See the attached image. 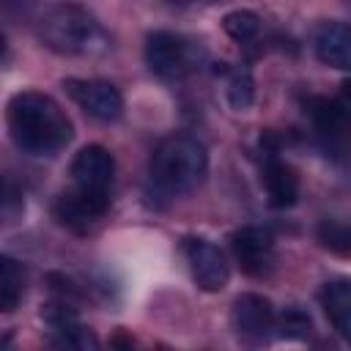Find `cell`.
<instances>
[{
  "instance_id": "1",
  "label": "cell",
  "mask_w": 351,
  "mask_h": 351,
  "mask_svg": "<svg viewBox=\"0 0 351 351\" xmlns=\"http://www.w3.org/2000/svg\"><path fill=\"white\" fill-rule=\"evenodd\" d=\"M8 132L16 148L30 156H55L71 143V121L60 104L38 90L14 93L8 101Z\"/></svg>"
},
{
  "instance_id": "2",
  "label": "cell",
  "mask_w": 351,
  "mask_h": 351,
  "mask_svg": "<svg viewBox=\"0 0 351 351\" xmlns=\"http://www.w3.org/2000/svg\"><path fill=\"white\" fill-rule=\"evenodd\" d=\"M208 170V154L197 137L170 134L151 156V186L162 197H178L200 186Z\"/></svg>"
},
{
  "instance_id": "3",
  "label": "cell",
  "mask_w": 351,
  "mask_h": 351,
  "mask_svg": "<svg viewBox=\"0 0 351 351\" xmlns=\"http://www.w3.org/2000/svg\"><path fill=\"white\" fill-rule=\"evenodd\" d=\"M41 41L60 55H99L110 47L101 25L80 5H55L38 22Z\"/></svg>"
},
{
  "instance_id": "4",
  "label": "cell",
  "mask_w": 351,
  "mask_h": 351,
  "mask_svg": "<svg viewBox=\"0 0 351 351\" xmlns=\"http://www.w3.org/2000/svg\"><path fill=\"white\" fill-rule=\"evenodd\" d=\"M200 60L203 49L178 33L156 30L145 38V63L162 80H181L192 74Z\"/></svg>"
},
{
  "instance_id": "5",
  "label": "cell",
  "mask_w": 351,
  "mask_h": 351,
  "mask_svg": "<svg viewBox=\"0 0 351 351\" xmlns=\"http://www.w3.org/2000/svg\"><path fill=\"white\" fill-rule=\"evenodd\" d=\"M230 252L244 274L266 277L274 269V236L266 228L244 225L230 233Z\"/></svg>"
},
{
  "instance_id": "6",
  "label": "cell",
  "mask_w": 351,
  "mask_h": 351,
  "mask_svg": "<svg viewBox=\"0 0 351 351\" xmlns=\"http://www.w3.org/2000/svg\"><path fill=\"white\" fill-rule=\"evenodd\" d=\"M63 90L71 96L74 104H80L90 118L96 121H118L123 112V96L121 90L107 80H63Z\"/></svg>"
},
{
  "instance_id": "7",
  "label": "cell",
  "mask_w": 351,
  "mask_h": 351,
  "mask_svg": "<svg viewBox=\"0 0 351 351\" xmlns=\"http://www.w3.org/2000/svg\"><path fill=\"white\" fill-rule=\"evenodd\" d=\"M184 255L189 261V271H192L195 282L203 291L214 293V291H222L228 285L230 263L214 241L200 239V236H189V239H184Z\"/></svg>"
},
{
  "instance_id": "8",
  "label": "cell",
  "mask_w": 351,
  "mask_h": 351,
  "mask_svg": "<svg viewBox=\"0 0 351 351\" xmlns=\"http://www.w3.org/2000/svg\"><path fill=\"white\" fill-rule=\"evenodd\" d=\"M274 321H277V313L266 296L261 293L236 296L233 310H230V324L241 340H250V343L269 340L274 335Z\"/></svg>"
},
{
  "instance_id": "9",
  "label": "cell",
  "mask_w": 351,
  "mask_h": 351,
  "mask_svg": "<svg viewBox=\"0 0 351 351\" xmlns=\"http://www.w3.org/2000/svg\"><path fill=\"white\" fill-rule=\"evenodd\" d=\"M110 208V195H96L85 189H69L55 200V219L77 233H88Z\"/></svg>"
},
{
  "instance_id": "10",
  "label": "cell",
  "mask_w": 351,
  "mask_h": 351,
  "mask_svg": "<svg viewBox=\"0 0 351 351\" xmlns=\"http://www.w3.org/2000/svg\"><path fill=\"white\" fill-rule=\"evenodd\" d=\"M115 178V159L104 145H85L71 162V181L77 189L110 195Z\"/></svg>"
},
{
  "instance_id": "11",
  "label": "cell",
  "mask_w": 351,
  "mask_h": 351,
  "mask_svg": "<svg viewBox=\"0 0 351 351\" xmlns=\"http://www.w3.org/2000/svg\"><path fill=\"white\" fill-rule=\"evenodd\" d=\"M313 49L324 66L351 71V22H321L313 36Z\"/></svg>"
},
{
  "instance_id": "12",
  "label": "cell",
  "mask_w": 351,
  "mask_h": 351,
  "mask_svg": "<svg viewBox=\"0 0 351 351\" xmlns=\"http://www.w3.org/2000/svg\"><path fill=\"white\" fill-rule=\"evenodd\" d=\"M307 115L324 140L343 143L351 137V107L343 99L313 96L307 99Z\"/></svg>"
},
{
  "instance_id": "13",
  "label": "cell",
  "mask_w": 351,
  "mask_h": 351,
  "mask_svg": "<svg viewBox=\"0 0 351 351\" xmlns=\"http://www.w3.org/2000/svg\"><path fill=\"white\" fill-rule=\"evenodd\" d=\"M263 184H266V195H269V206L271 208H291L299 200V178L296 170L277 159L274 151L266 154L263 162Z\"/></svg>"
},
{
  "instance_id": "14",
  "label": "cell",
  "mask_w": 351,
  "mask_h": 351,
  "mask_svg": "<svg viewBox=\"0 0 351 351\" xmlns=\"http://www.w3.org/2000/svg\"><path fill=\"white\" fill-rule=\"evenodd\" d=\"M321 307L332 329L351 343V280H332L321 288Z\"/></svg>"
},
{
  "instance_id": "15",
  "label": "cell",
  "mask_w": 351,
  "mask_h": 351,
  "mask_svg": "<svg viewBox=\"0 0 351 351\" xmlns=\"http://www.w3.org/2000/svg\"><path fill=\"white\" fill-rule=\"evenodd\" d=\"M25 293V266L11 255L0 258V310L14 313Z\"/></svg>"
},
{
  "instance_id": "16",
  "label": "cell",
  "mask_w": 351,
  "mask_h": 351,
  "mask_svg": "<svg viewBox=\"0 0 351 351\" xmlns=\"http://www.w3.org/2000/svg\"><path fill=\"white\" fill-rule=\"evenodd\" d=\"M225 74H228L225 99H228L230 110H236V112L250 110L252 101H255V80H252V71L247 66H233Z\"/></svg>"
},
{
  "instance_id": "17",
  "label": "cell",
  "mask_w": 351,
  "mask_h": 351,
  "mask_svg": "<svg viewBox=\"0 0 351 351\" xmlns=\"http://www.w3.org/2000/svg\"><path fill=\"white\" fill-rule=\"evenodd\" d=\"M49 343L55 348H99L96 335L85 324H80V318L52 324L49 326Z\"/></svg>"
},
{
  "instance_id": "18",
  "label": "cell",
  "mask_w": 351,
  "mask_h": 351,
  "mask_svg": "<svg viewBox=\"0 0 351 351\" xmlns=\"http://www.w3.org/2000/svg\"><path fill=\"white\" fill-rule=\"evenodd\" d=\"M222 27H225V33H228L233 41H239V44H247V41H252V38L258 36V30H261V16H258L255 11H247V8H236V11L225 14V19H222Z\"/></svg>"
},
{
  "instance_id": "19",
  "label": "cell",
  "mask_w": 351,
  "mask_h": 351,
  "mask_svg": "<svg viewBox=\"0 0 351 351\" xmlns=\"http://www.w3.org/2000/svg\"><path fill=\"white\" fill-rule=\"evenodd\" d=\"M310 329H313V321L302 307H285L274 321V335L285 340H307Z\"/></svg>"
},
{
  "instance_id": "20",
  "label": "cell",
  "mask_w": 351,
  "mask_h": 351,
  "mask_svg": "<svg viewBox=\"0 0 351 351\" xmlns=\"http://www.w3.org/2000/svg\"><path fill=\"white\" fill-rule=\"evenodd\" d=\"M318 241L340 255H351V222L340 219H324L318 225Z\"/></svg>"
},
{
  "instance_id": "21",
  "label": "cell",
  "mask_w": 351,
  "mask_h": 351,
  "mask_svg": "<svg viewBox=\"0 0 351 351\" xmlns=\"http://www.w3.org/2000/svg\"><path fill=\"white\" fill-rule=\"evenodd\" d=\"M47 282H49V288H52L60 299L74 302V299H80V296H82V291H80L69 277H63V274H49V277H47Z\"/></svg>"
},
{
  "instance_id": "22",
  "label": "cell",
  "mask_w": 351,
  "mask_h": 351,
  "mask_svg": "<svg viewBox=\"0 0 351 351\" xmlns=\"http://www.w3.org/2000/svg\"><path fill=\"white\" fill-rule=\"evenodd\" d=\"M343 101L351 107V80H346V82H343Z\"/></svg>"
},
{
  "instance_id": "23",
  "label": "cell",
  "mask_w": 351,
  "mask_h": 351,
  "mask_svg": "<svg viewBox=\"0 0 351 351\" xmlns=\"http://www.w3.org/2000/svg\"><path fill=\"white\" fill-rule=\"evenodd\" d=\"M167 3H176V5H189V3H197V0H167Z\"/></svg>"
}]
</instances>
